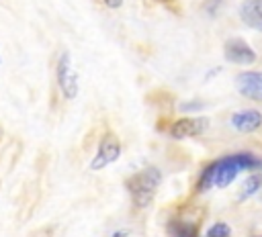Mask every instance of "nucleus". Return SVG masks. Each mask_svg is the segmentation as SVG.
I'll list each match as a JSON object with an SVG mask.
<instances>
[{
	"mask_svg": "<svg viewBox=\"0 0 262 237\" xmlns=\"http://www.w3.org/2000/svg\"><path fill=\"white\" fill-rule=\"evenodd\" d=\"M262 161L250 151H235L229 155H223L201 172L196 180V192H207L211 188H227L242 172H250L260 168Z\"/></svg>",
	"mask_w": 262,
	"mask_h": 237,
	"instance_id": "1",
	"label": "nucleus"
},
{
	"mask_svg": "<svg viewBox=\"0 0 262 237\" xmlns=\"http://www.w3.org/2000/svg\"><path fill=\"white\" fill-rule=\"evenodd\" d=\"M160 184H162V170L156 165H147V168L131 174L125 180V190H127L133 206L145 208L154 200Z\"/></svg>",
	"mask_w": 262,
	"mask_h": 237,
	"instance_id": "2",
	"label": "nucleus"
},
{
	"mask_svg": "<svg viewBox=\"0 0 262 237\" xmlns=\"http://www.w3.org/2000/svg\"><path fill=\"white\" fill-rule=\"evenodd\" d=\"M55 80H57V88L61 92V96L66 100H74L78 96V76L76 72L72 69V59H70V53L63 51L59 57H57V63H55Z\"/></svg>",
	"mask_w": 262,
	"mask_h": 237,
	"instance_id": "3",
	"label": "nucleus"
},
{
	"mask_svg": "<svg viewBox=\"0 0 262 237\" xmlns=\"http://www.w3.org/2000/svg\"><path fill=\"white\" fill-rule=\"evenodd\" d=\"M223 57L225 61L233 63V65H252L258 55L256 49L250 47L242 37H229L223 45Z\"/></svg>",
	"mask_w": 262,
	"mask_h": 237,
	"instance_id": "4",
	"label": "nucleus"
},
{
	"mask_svg": "<svg viewBox=\"0 0 262 237\" xmlns=\"http://www.w3.org/2000/svg\"><path fill=\"white\" fill-rule=\"evenodd\" d=\"M119 157H121V143L113 133H106L100 139L94 157L90 159V170H102V168L115 163Z\"/></svg>",
	"mask_w": 262,
	"mask_h": 237,
	"instance_id": "5",
	"label": "nucleus"
},
{
	"mask_svg": "<svg viewBox=\"0 0 262 237\" xmlns=\"http://www.w3.org/2000/svg\"><path fill=\"white\" fill-rule=\"evenodd\" d=\"M209 121L205 116H180L176 121L170 123L168 127V135L172 139H188V137H199L203 131H207Z\"/></svg>",
	"mask_w": 262,
	"mask_h": 237,
	"instance_id": "6",
	"label": "nucleus"
},
{
	"mask_svg": "<svg viewBox=\"0 0 262 237\" xmlns=\"http://www.w3.org/2000/svg\"><path fill=\"white\" fill-rule=\"evenodd\" d=\"M235 88L242 96L254 102H262V72H242L235 78Z\"/></svg>",
	"mask_w": 262,
	"mask_h": 237,
	"instance_id": "7",
	"label": "nucleus"
},
{
	"mask_svg": "<svg viewBox=\"0 0 262 237\" xmlns=\"http://www.w3.org/2000/svg\"><path fill=\"white\" fill-rule=\"evenodd\" d=\"M229 125L237 133H254L262 127V112L256 108H242L229 116Z\"/></svg>",
	"mask_w": 262,
	"mask_h": 237,
	"instance_id": "8",
	"label": "nucleus"
},
{
	"mask_svg": "<svg viewBox=\"0 0 262 237\" xmlns=\"http://www.w3.org/2000/svg\"><path fill=\"white\" fill-rule=\"evenodd\" d=\"M239 16L250 29L262 33V0H244L239 6Z\"/></svg>",
	"mask_w": 262,
	"mask_h": 237,
	"instance_id": "9",
	"label": "nucleus"
},
{
	"mask_svg": "<svg viewBox=\"0 0 262 237\" xmlns=\"http://www.w3.org/2000/svg\"><path fill=\"white\" fill-rule=\"evenodd\" d=\"M168 231H170V237H199L196 227L190 221H184V219H178V217L170 219Z\"/></svg>",
	"mask_w": 262,
	"mask_h": 237,
	"instance_id": "10",
	"label": "nucleus"
},
{
	"mask_svg": "<svg viewBox=\"0 0 262 237\" xmlns=\"http://www.w3.org/2000/svg\"><path fill=\"white\" fill-rule=\"evenodd\" d=\"M260 186H262V176H260V174H252V176H248V178L244 180V184H242L239 200H246V198L254 196V194L260 190Z\"/></svg>",
	"mask_w": 262,
	"mask_h": 237,
	"instance_id": "11",
	"label": "nucleus"
},
{
	"mask_svg": "<svg viewBox=\"0 0 262 237\" xmlns=\"http://www.w3.org/2000/svg\"><path fill=\"white\" fill-rule=\"evenodd\" d=\"M229 235H231V227L227 223H223V221L213 223L205 233V237H229Z\"/></svg>",
	"mask_w": 262,
	"mask_h": 237,
	"instance_id": "12",
	"label": "nucleus"
},
{
	"mask_svg": "<svg viewBox=\"0 0 262 237\" xmlns=\"http://www.w3.org/2000/svg\"><path fill=\"white\" fill-rule=\"evenodd\" d=\"M221 2H223V0H205V12H207L209 16H215L217 10L221 8Z\"/></svg>",
	"mask_w": 262,
	"mask_h": 237,
	"instance_id": "13",
	"label": "nucleus"
},
{
	"mask_svg": "<svg viewBox=\"0 0 262 237\" xmlns=\"http://www.w3.org/2000/svg\"><path fill=\"white\" fill-rule=\"evenodd\" d=\"M201 108H203L201 100H190L188 104H180V110H184V112H192V110H201Z\"/></svg>",
	"mask_w": 262,
	"mask_h": 237,
	"instance_id": "14",
	"label": "nucleus"
},
{
	"mask_svg": "<svg viewBox=\"0 0 262 237\" xmlns=\"http://www.w3.org/2000/svg\"><path fill=\"white\" fill-rule=\"evenodd\" d=\"M104 4H106L108 8H119V6L123 4V0H104Z\"/></svg>",
	"mask_w": 262,
	"mask_h": 237,
	"instance_id": "15",
	"label": "nucleus"
},
{
	"mask_svg": "<svg viewBox=\"0 0 262 237\" xmlns=\"http://www.w3.org/2000/svg\"><path fill=\"white\" fill-rule=\"evenodd\" d=\"M125 235H127V231H115L113 237H125Z\"/></svg>",
	"mask_w": 262,
	"mask_h": 237,
	"instance_id": "16",
	"label": "nucleus"
},
{
	"mask_svg": "<svg viewBox=\"0 0 262 237\" xmlns=\"http://www.w3.org/2000/svg\"><path fill=\"white\" fill-rule=\"evenodd\" d=\"M254 237H262V235H254Z\"/></svg>",
	"mask_w": 262,
	"mask_h": 237,
	"instance_id": "17",
	"label": "nucleus"
},
{
	"mask_svg": "<svg viewBox=\"0 0 262 237\" xmlns=\"http://www.w3.org/2000/svg\"><path fill=\"white\" fill-rule=\"evenodd\" d=\"M0 63H2V57H0Z\"/></svg>",
	"mask_w": 262,
	"mask_h": 237,
	"instance_id": "18",
	"label": "nucleus"
}]
</instances>
